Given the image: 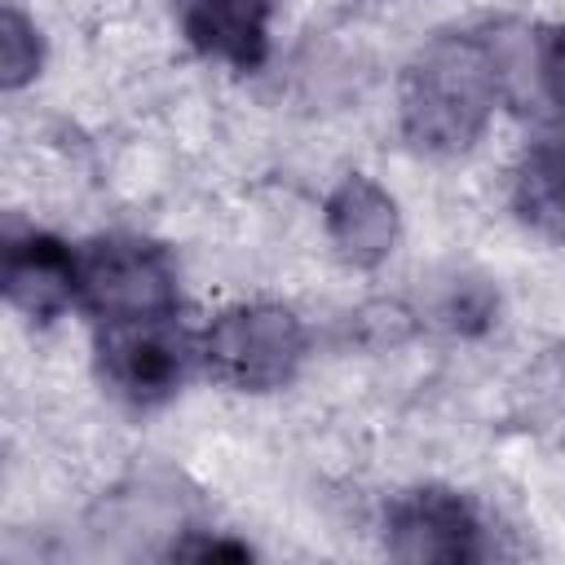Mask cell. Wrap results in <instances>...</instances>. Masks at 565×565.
<instances>
[{
  "label": "cell",
  "instance_id": "cell-1",
  "mask_svg": "<svg viewBox=\"0 0 565 565\" xmlns=\"http://www.w3.org/2000/svg\"><path fill=\"white\" fill-rule=\"evenodd\" d=\"M490 110V62L472 44L441 40L411 71L402 93L406 132L433 150L468 146Z\"/></svg>",
  "mask_w": 565,
  "mask_h": 565
},
{
  "label": "cell",
  "instance_id": "cell-9",
  "mask_svg": "<svg viewBox=\"0 0 565 565\" xmlns=\"http://www.w3.org/2000/svg\"><path fill=\"white\" fill-rule=\"evenodd\" d=\"M539 75H543V88L547 97L561 106L565 115V26L547 31L543 35V49H539Z\"/></svg>",
  "mask_w": 565,
  "mask_h": 565
},
{
  "label": "cell",
  "instance_id": "cell-7",
  "mask_svg": "<svg viewBox=\"0 0 565 565\" xmlns=\"http://www.w3.org/2000/svg\"><path fill=\"white\" fill-rule=\"evenodd\" d=\"M4 287L18 309L53 318L66 300H75V256L49 234L13 238L4 252Z\"/></svg>",
  "mask_w": 565,
  "mask_h": 565
},
{
  "label": "cell",
  "instance_id": "cell-4",
  "mask_svg": "<svg viewBox=\"0 0 565 565\" xmlns=\"http://www.w3.org/2000/svg\"><path fill=\"white\" fill-rule=\"evenodd\" d=\"M388 552L406 561H472L481 525L450 490H411L388 508Z\"/></svg>",
  "mask_w": 565,
  "mask_h": 565
},
{
  "label": "cell",
  "instance_id": "cell-3",
  "mask_svg": "<svg viewBox=\"0 0 565 565\" xmlns=\"http://www.w3.org/2000/svg\"><path fill=\"white\" fill-rule=\"evenodd\" d=\"M97 353H102V375L132 406H154L172 397L190 366V344L185 331L177 327V313L102 322Z\"/></svg>",
  "mask_w": 565,
  "mask_h": 565
},
{
  "label": "cell",
  "instance_id": "cell-6",
  "mask_svg": "<svg viewBox=\"0 0 565 565\" xmlns=\"http://www.w3.org/2000/svg\"><path fill=\"white\" fill-rule=\"evenodd\" d=\"M185 40L216 62L252 71L269 49V0H177Z\"/></svg>",
  "mask_w": 565,
  "mask_h": 565
},
{
  "label": "cell",
  "instance_id": "cell-5",
  "mask_svg": "<svg viewBox=\"0 0 565 565\" xmlns=\"http://www.w3.org/2000/svg\"><path fill=\"white\" fill-rule=\"evenodd\" d=\"M296 353H300V331L287 313H274V309L234 313L230 322L216 327V335H207V358H216L230 380L252 388L282 380Z\"/></svg>",
  "mask_w": 565,
  "mask_h": 565
},
{
  "label": "cell",
  "instance_id": "cell-8",
  "mask_svg": "<svg viewBox=\"0 0 565 565\" xmlns=\"http://www.w3.org/2000/svg\"><path fill=\"white\" fill-rule=\"evenodd\" d=\"M512 203L521 221L556 243H565V132L539 137L512 181Z\"/></svg>",
  "mask_w": 565,
  "mask_h": 565
},
{
  "label": "cell",
  "instance_id": "cell-2",
  "mask_svg": "<svg viewBox=\"0 0 565 565\" xmlns=\"http://www.w3.org/2000/svg\"><path fill=\"white\" fill-rule=\"evenodd\" d=\"M75 296L97 322L177 313V278L168 256L146 238H97L75 256Z\"/></svg>",
  "mask_w": 565,
  "mask_h": 565
}]
</instances>
